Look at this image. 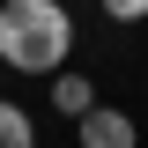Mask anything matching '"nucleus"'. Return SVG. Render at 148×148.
I'll list each match as a JSON object with an SVG mask.
<instances>
[{
  "label": "nucleus",
  "instance_id": "nucleus-4",
  "mask_svg": "<svg viewBox=\"0 0 148 148\" xmlns=\"http://www.w3.org/2000/svg\"><path fill=\"white\" fill-rule=\"evenodd\" d=\"M0 148H37V119L8 96H0Z\"/></svg>",
  "mask_w": 148,
  "mask_h": 148
},
{
  "label": "nucleus",
  "instance_id": "nucleus-2",
  "mask_svg": "<svg viewBox=\"0 0 148 148\" xmlns=\"http://www.w3.org/2000/svg\"><path fill=\"white\" fill-rule=\"evenodd\" d=\"M74 141H82V148H141V126H133V111L96 104L89 119H74Z\"/></svg>",
  "mask_w": 148,
  "mask_h": 148
},
{
  "label": "nucleus",
  "instance_id": "nucleus-5",
  "mask_svg": "<svg viewBox=\"0 0 148 148\" xmlns=\"http://www.w3.org/2000/svg\"><path fill=\"white\" fill-rule=\"evenodd\" d=\"M104 8H111V22H141L148 15V0H104Z\"/></svg>",
  "mask_w": 148,
  "mask_h": 148
},
{
  "label": "nucleus",
  "instance_id": "nucleus-1",
  "mask_svg": "<svg viewBox=\"0 0 148 148\" xmlns=\"http://www.w3.org/2000/svg\"><path fill=\"white\" fill-rule=\"evenodd\" d=\"M74 15L59 0H0V74H67Z\"/></svg>",
  "mask_w": 148,
  "mask_h": 148
},
{
  "label": "nucleus",
  "instance_id": "nucleus-3",
  "mask_svg": "<svg viewBox=\"0 0 148 148\" xmlns=\"http://www.w3.org/2000/svg\"><path fill=\"white\" fill-rule=\"evenodd\" d=\"M52 104L67 111V119H89L96 111V82L89 74H52Z\"/></svg>",
  "mask_w": 148,
  "mask_h": 148
}]
</instances>
